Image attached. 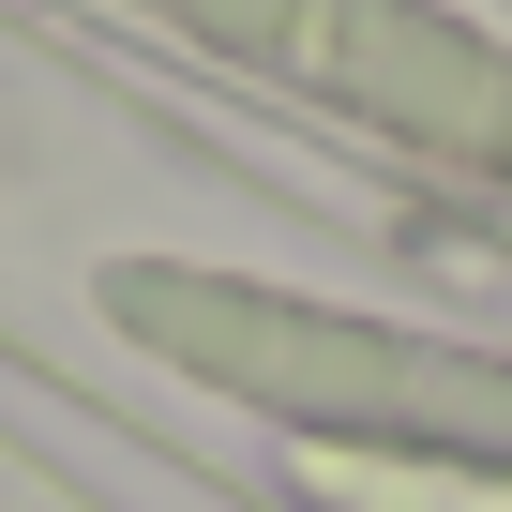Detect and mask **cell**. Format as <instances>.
Returning a JSON list of instances; mask_svg holds the SVG:
<instances>
[{
    "instance_id": "obj_1",
    "label": "cell",
    "mask_w": 512,
    "mask_h": 512,
    "mask_svg": "<svg viewBox=\"0 0 512 512\" xmlns=\"http://www.w3.org/2000/svg\"><path fill=\"white\" fill-rule=\"evenodd\" d=\"M317 482L347 512H512V482L482 467H407V452H317Z\"/></svg>"
}]
</instances>
